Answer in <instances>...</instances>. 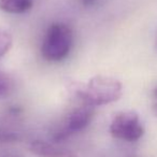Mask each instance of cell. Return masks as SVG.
<instances>
[{
    "label": "cell",
    "instance_id": "7a4b0ae2",
    "mask_svg": "<svg viewBox=\"0 0 157 157\" xmlns=\"http://www.w3.org/2000/svg\"><path fill=\"white\" fill-rule=\"evenodd\" d=\"M73 43L72 29L63 23H55L48 28L41 45V55L45 60L58 63L69 55Z\"/></svg>",
    "mask_w": 157,
    "mask_h": 157
},
{
    "label": "cell",
    "instance_id": "7c38bea8",
    "mask_svg": "<svg viewBox=\"0 0 157 157\" xmlns=\"http://www.w3.org/2000/svg\"><path fill=\"white\" fill-rule=\"evenodd\" d=\"M154 97H157V88L154 90Z\"/></svg>",
    "mask_w": 157,
    "mask_h": 157
},
{
    "label": "cell",
    "instance_id": "8fae6325",
    "mask_svg": "<svg viewBox=\"0 0 157 157\" xmlns=\"http://www.w3.org/2000/svg\"><path fill=\"white\" fill-rule=\"evenodd\" d=\"M152 109H153V112H154V114L157 116V97H155V100H154V102H153Z\"/></svg>",
    "mask_w": 157,
    "mask_h": 157
},
{
    "label": "cell",
    "instance_id": "6da1fadb",
    "mask_svg": "<svg viewBox=\"0 0 157 157\" xmlns=\"http://www.w3.org/2000/svg\"><path fill=\"white\" fill-rule=\"evenodd\" d=\"M122 95V83L116 78L105 75H96L86 84L73 88V96L78 102L94 108L115 102Z\"/></svg>",
    "mask_w": 157,
    "mask_h": 157
},
{
    "label": "cell",
    "instance_id": "3957f363",
    "mask_svg": "<svg viewBox=\"0 0 157 157\" xmlns=\"http://www.w3.org/2000/svg\"><path fill=\"white\" fill-rule=\"evenodd\" d=\"M94 117L95 108L80 103L78 107L73 108L71 111L68 112L59 126L53 131L51 137L52 142L59 144L69 139L71 136L83 131L90 126Z\"/></svg>",
    "mask_w": 157,
    "mask_h": 157
},
{
    "label": "cell",
    "instance_id": "277c9868",
    "mask_svg": "<svg viewBox=\"0 0 157 157\" xmlns=\"http://www.w3.org/2000/svg\"><path fill=\"white\" fill-rule=\"evenodd\" d=\"M109 130L113 138L126 142L138 141L144 133L139 115L133 111H124L116 114L110 124Z\"/></svg>",
    "mask_w": 157,
    "mask_h": 157
},
{
    "label": "cell",
    "instance_id": "8992f818",
    "mask_svg": "<svg viewBox=\"0 0 157 157\" xmlns=\"http://www.w3.org/2000/svg\"><path fill=\"white\" fill-rule=\"evenodd\" d=\"M33 0H0V10L11 14H22L33 8Z\"/></svg>",
    "mask_w": 157,
    "mask_h": 157
},
{
    "label": "cell",
    "instance_id": "5b68a950",
    "mask_svg": "<svg viewBox=\"0 0 157 157\" xmlns=\"http://www.w3.org/2000/svg\"><path fill=\"white\" fill-rule=\"evenodd\" d=\"M29 150L38 157H78L74 152L54 142L33 140L29 144Z\"/></svg>",
    "mask_w": 157,
    "mask_h": 157
},
{
    "label": "cell",
    "instance_id": "ba28073f",
    "mask_svg": "<svg viewBox=\"0 0 157 157\" xmlns=\"http://www.w3.org/2000/svg\"><path fill=\"white\" fill-rule=\"evenodd\" d=\"M13 43L12 33L8 29L0 27V58H2L10 51Z\"/></svg>",
    "mask_w": 157,
    "mask_h": 157
},
{
    "label": "cell",
    "instance_id": "9c48e42d",
    "mask_svg": "<svg viewBox=\"0 0 157 157\" xmlns=\"http://www.w3.org/2000/svg\"><path fill=\"white\" fill-rule=\"evenodd\" d=\"M13 87V81L8 74L0 72V97L5 96L11 92Z\"/></svg>",
    "mask_w": 157,
    "mask_h": 157
},
{
    "label": "cell",
    "instance_id": "52a82bcc",
    "mask_svg": "<svg viewBox=\"0 0 157 157\" xmlns=\"http://www.w3.org/2000/svg\"><path fill=\"white\" fill-rule=\"evenodd\" d=\"M21 139V132L7 125L0 124V143L15 142Z\"/></svg>",
    "mask_w": 157,
    "mask_h": 157
},
{
    "label": "cell",
    "instance_id": "4fadbf2b",
    "mask_svg": "<svg viewBox=\"0 0 157 157\" xmlns=\"http://www.w3.org/2000/svg\"><path fill=\"white\" fill-rule=\"evenodd\" d=\"M9 157H17V156H9Z\"/></svg>",
    "mask_w": 157,
    "mask_h": 157
},
{
    "label": "cell",
    "instance_id": "30bf717a",
    "mask_svg": "<svg viewBox=\"0 0 157 157\" xmlns=\"http://www.w3.org/2000/svg\"><path fill=\"white\" fill-rule=\"evenodd\" d=\"M96 1L97 0H81L82 5H83L84 7H90V6L94 5Z\"/></svg>",
    "mask_w": 157,
    "mask_h": 157
}]
</instances>
